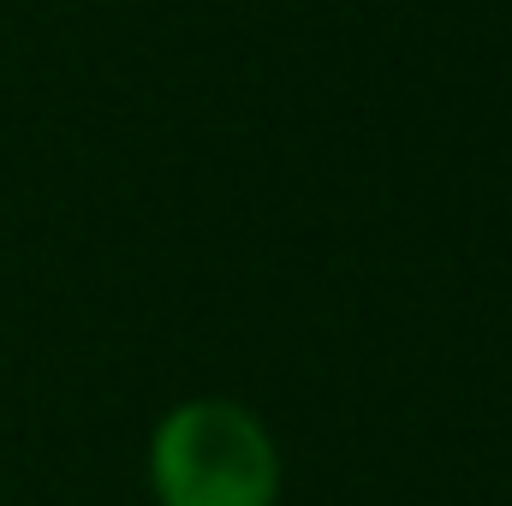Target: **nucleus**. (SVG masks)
Masks as SVG:
<instances>
[{
  "label": "nucleus",
  "instance_id": "f257e3e1",
  "mask_svg": "<svg viewBox=\"0 0 512 506\" xmlns=\"http://www.w3.org/2000/svg\"><path fill=\"white\" fill-rule=\"evenodd\" d=\"M155 506H274L280 447L239 399H179L149 435Z\"/></svg>",
  "mask_w": 512,
  "mask_h": 506
}]
</instances>
